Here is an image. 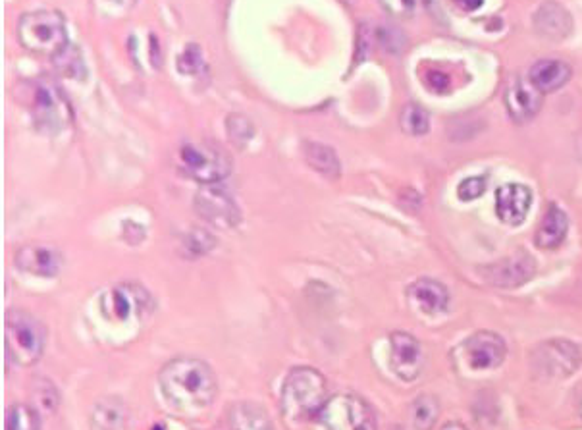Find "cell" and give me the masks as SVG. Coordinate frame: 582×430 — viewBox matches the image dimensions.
<instances>
[{"label":"cell","instance_id":"1","mask_svg":"<svg viewBox=\"0 0 582 430\" xmlns=\"http://www.w3.org/2000/svg\"><path fill=\"white\" fill-rule=\"evenodd\" d=\"M164 398L182 411H199L214 402L218 380L211 365L197 357H176L159 375Z\"/></svg>","mask_w":582,"mask_h":430},{"label":"cell","instance_id":"2","mask_svg":"<svg viewBox=\"0 0 582 430\" xmlns=\"http://www.w3.org/2000/svg\"><path fill=\"white\" fill-rule=\"evenodd\" d=\"M328 400V382L313 367H293L284 380L282 413L293 423L317 421Z\"/></svg>","mask_w":582,"mask_h":430},{"label":"cell","instance_id":"3","mask_svg":"<svg viewBox=\"0 0 582 430\" xmlns=\"http://www.w3.org/2000/svg\"><path fill=\"white\" fill-rule=\"evenodd\" d=\"M24 93L33 124L39 132L58 134L72 124V105L51 78L27 81Z\"/></svg>","mask_w":582,"mask_h":430},{"label":"cell","instance_id":"4","mask_svg":"<svg viewBox=\"0 0 582 430\" xmlns=\"http://www.w3.org/2000/svg\"><path fill=\"white\" fill-rule=\"evenodd\" d=\"M18 41L20 45L33 54L51 56L62 53L68 43L66 20L60 12L39 10L24 14L18 22Z\"/></svg>","mask_w":582,"mask_h":430},{"label":"cell","instance_id":"5","mask_svg":"<svg viewBox=\"0 0 582 430\" xmlns=\"http://www.w3.org/2000/svg\"><path fill=\"white\" fill-rule=\"evenodd\" d=\"M176 159L180 172L203 186L220 184L232 172L230 155L209 141H186L178 149Z\"/></svg>","mask_w":582,"mask_h":430},{"label":"cell","instance_id":"6","mask_svg":"<svg viewBox=\"0 0 582 430\" xmlns=\"http://www.w3.org/2000/svg\"><path fill=\"white\" fill-rule=\"evenodd\" d=\"M47 332L45 326L24 309H12L6 315V353L20 365H35L45 351Z\"/></svg>","mask_w":582,"mask_h":430},{"label":"cell","instance_id":"7","mask_svg":"<svg viewBox=\"0 0 582 430\" xmlns=\"http://www.w3.org/2000/svg\"><path fill=\"white\" fill-rule=\"evenodd\" d=\"M317 421L324 430H378L372 405L357 394L330 398Z\"/></svg>","mask_w":582,"mask_h":430},{"label":"cell","instance_id":"8","mask_svg":"<svg viewBox=\"0 0 582 430\" xmlns=\"http://www.w3.org/2000/svg\"><path fill=\"white\" fill-rule=\"evenodd\" d=\"M582 367V348L571 340L554 338L532 351V369L544 378H569Z\"/></svg>","mask_w":582,"mask_h":430},{"label":"cell","instance_id":"9","mask_svg":"<svg viewBox=\"0 0 582 430\" xmlns=\"http://www.w3.org/2000/svg\"><path fill=\"white\" fill-rule=\"evenodd\" d=\"M193 207L203 220L218 228H234L241 222V211L234 197L218 184L203 186L193 197Z\"/></svg>","mask_w":582,"mask_h":430},{"label":"cell","instance_id":"10","mask_svg":"<svg viewBox=\"0 0 582 430\" xmlns=\"http://www.w3.org/2000/svg\"><path fill=\"white\" fill-rule=\"evenodd\" d=\"M463 353L473 371H494L507 357V344L498 332L478 330L465 340Z\"/></svg>","mask_w":582,"mask_h":430},{"label":"cell","instance_id":"11","mask_svg":"<svg viewBox=\"0 0 582 430\" xmlns=\"http://www.w3.org/2000/svg\"><path fill=\"white\" fill-rule=\"evenodd\" d=\"M390 365L403 382H413L421 377L424 367L421 342L409 332L397 330L390 336Z\"/></svg>","mask_w":582,"mask_h":430},{"label":"cell","instance_id":"12","mask_svg":"<svg viewBox=\"0 0 582 430\" xmlns=\"http://www.w3.org/2000/svg\"><path fill=\"white\" fill-rule=\"evenodd\" d=\"M532 207V191L525 184H505L496 189V216L507 226H521Z\"/></svg>","mask_w":582,"mask_h":430},{"label":"cell","instance_id":"13","mask_svg":"<svg viewBox=\"0 0 582 430\" xmlns=\"http://www.w3.org/2000/svg\"><path fill=\"white\" fill-rule=\"evenodd\" d=\"M536 272V265L527 253L502 259L484 269V278L498 288H517L527 284Z\"/></svg>","mask_w":582,"mask_h":430},{"label":"cell","instance_id":"14","mask_svg":"<svg viewBox=\"0 0 582 430\" xmlns=\"http://www.w3.org/2000/svg\"><path fill=\"white\" fill-rule=\"evenodd\" d=\"M544 93H540L532 83L515 80L505 91V108L515 124H527L542 108Z\"/></svg>","mask_w":582,"mask_h":430},{"label":"cell","instance_id":"15","mask_svg":"<svg viewBox=\"0 0 582 430\" xmlns=\"http://www.w3.org/2000/svg\"><path fill=\"white\" fill-rule=\"evenodd\" d=\"M16 267L33 276L53 278L62 269V255L49 245H24L16 253Z\"/></svg>","mask_w":582,"mask_h":430},{"label":"cell","instance_id":"16","mask_svg":"<svg viewBox=\"0 0 582 430\" xmlns=\"http://www.w3.org/2000/svg\"><path fill=\"white\" fill-rule=\"evenodd\" d=\"M409 301L423 315H440L450 307V292L448 288L434 278H419L407 288Z\"/></svg>","mask_w":582,"mask_h":430},{"label":"cell","instance_id":"17","mask_svg":"<svg viewBox=\"0 0 582 430\" xmlns=\"http://www.w3.org/2000/svg\"><path fill=\"white\" fill-rule=\"evenodd\" d=\"M106 313H110L114 319L128 321L135 315L147 311L149 307V294L133 284H124L114 288L108 296L103 299Z\"/></svg>","mask_w":582,"mask_h":430},{"label":"cell","instance_id":"18","mask_svg":"<svg viewBox=\"0 0 582 430\" xmlns=\"http://www.w3.org/2000/svg\"><path fill=\"white\" fill-rule=\"evenodd\" d=\"M534 29L540 37L548 41H561L571 33L573 20H571V14L561 4L550 0V2H544L536 10Z\"/></svg>","mask_w":582,"mask_h":430},{"label":"cell","instance_id":"19","mask_svg":"<svg viewBox=\"0 0 582 430\" xmlns=\"http://www.w3.org/2000/svg\"><path fill=\"white\" fill-rule=\"evenodd\" d=\"M571 66L557 58L538 60L529 72V80L540 93H554L571 80Z\"/></svg>","mask_w":582,"mask_h":430},{"label":"cell","instance_id":"20","mask_svg":"<svg viewBox=\"0 0 582 430\" xmlns=\"http://www.w3.org/2000/svg\"><path fill=\"white\" fill-rule=\"evenodd\" d=\"M567 232H569L567 213L559 205L552 203L536 230L534 243L540 249H557L561 243L565 242Z\"/></svg>","mask_w":582,"mask_h":430},{"label":"cell","instance_id":"21","mask_svg":"<svg viewBox=\"0 0 582 430\" xmlns=\"http://www.w3.org/2000/svg\"><path fill=\"white\" fill-rule=\"evenodd\" d=\"M128 409L120 398H105L95 405L91 415L93 430H126Z\"/></svg>","mask_w":582,"mask_h":430},{"label":"cell","instance_id":"22","mask_svg":"<svg viewBox=\"0 0 582 430\" xmlns=\"http://www.w3.org/2000/svg\"><path fill=\"white\" fill-rule=\"evenodd\" d=\"M230 429L232 430H274L268 413L261 405L251 402H239L230 411Z\"/></svg>","mask_w":582,"mask_h":430},{"label":"cell","instance_id":"23","mask_svg":"<svg viewBox=\"0 0 582 430\" xmlns=\"http://www.w3.org/2000/svg\"><path fill=\"white\" fill-rule=\"evenodd\" d=\"M305 151V161L307 164L320 172L326 178H338L342 174V164L336 155V151L328 145L322 143H315V141H307L303 145Z\"/></svg>","mask_w":582,"mask_h":430},{"label":"cell","instance_id":"24","mask_svg":"<svg viewBox=\"0 0 582 430\" xmlns=\"http://www.w3.org/2000/svg\"><path fill=\"white\" fill-rule=\"evenodd\" d=\"M440 417V402L432 394H421L411 405V421L415 430H434Z\"/></svg>","mask_w":582,"mask_h":430},{"label":"cell","instance_id":"25","mask_svg":"<svg viewBox=\"0 0 582 430\" xmlns=\"http://www.w3.org/2000/svg\"><path fill=\"white\" fill-rule=\"evenodd\" d=\"M6 430H41V417L35 407L14 404L8 409Z\"/></svg>","mask_w":582,"mask_h":430},{"label":"cell","instance_id":"26","mask_svg":"<svg viewBox=\"0 0 582 430\" xmlns=\"http://www.w3.org/2000/svg\"><path fill=\"white\" fill-rule=\"evenodd\" d=\"M399 124H401V130L405 134L419 137V135L428 134V130H430V116H428V112L421 105H407V107L401 110Z\"/></svg>","mask_w":582,"mask_h":430},{"label":"cell","instance_id":"27","mask_svg":"<svg viewBox=\"0 0 582 430\" xmlns=\"http://www.w3.org/2000/svg\"><path fill=\"white\" fill-rule=\"evenodd\" d=\"M54 66L58 68L60 74L68 76V78H76V80H83L87 70L81 58L80 49L76 45H68L62 53L56 54L53 58Z\"/></svg>","mask_w":582,"mask_h":430},{"label":"cell","instance_id":"28","mask_svg":"<svg viewBox=\"0 0 582 430\" xmlns=\"http://www.w3.org/2000/svg\"><path fill=\"white\" fill-rule=\"evenodd\" d=\"M226 128H228V134H230V139L238 145V147H245L253 135H255V128L251 124V120L247 116H241V114H232L228 116L226 120Z\"/></svg>","mask_w":582,"mask_h":430},{"label":"cell","instance_id":"29","mask_svg":"<svg viewBox=\"0 0 582 430\" xmlns=\"http://www.w3.org/2000/svg\"><path fill=\"white\" fill-rule=\"evenodd\" d=\"M214 245H216L214 236H211L207 230H201V228L191 230L184 238V249L189 251L191 257H199V255L209 253L214 249Z\"/></svg>","mask_w":582,"mask_h":430},{"label":"cell","instance_id":"30","mask_svg":"<svg viewBox=\"0 0 582 430\" xmlns=\"http://www.w3.org/2000/svg\"><path fill=\"white\" fill-rule=\"evenodd\" d=\"M488 189V176H469L457 186V197L463 203L480 199Z\"/></svg>","mask_w":582,"mask_h":430},{"label":"cell","instance_id":"31","mask_svg":"<svg viewBox=\"0 0 582 430\" xmlns=\"http://www.w3.org/2000/svg\"><path fill=\"white\" fill-rule=\"evenodd\" d=\"M33 398L37 400V404L41 405V409H43L45 413H54V411H58L60 396H58V390L54 388V384H51V382H47V380H39V384H35Z\"/></svg>","mask_w":582,"mask_h":430},{"label":"cell","instance_id":"32","mask_svg":"<svg viewBox=\"0 0 582 430\" xmlns=\"http://www.w3.org/2000/svg\"><path fill=\"white\" fill-rule=\"evenodd\" d=\"M201 68H205L203 54L197 45H187L186 51L178 58V70L186 76L197 74Z\"/></svg>","mask_w":582,"mask_h":430},{"label":"cell","instance_id":"33","mask_svg":"<svg viewBox=\"0 0 582 430\" xmlns=\"http://www.w3.org/2000/svg\"><path fill=\"white\" fill-rule=\"evenodd\" d=\"M382 8L396 18H407L413 8H415V0H380Z\"/></svg>","mask_w":582,"mask_h":430},{"label":"cell","instance_id":"34","mask_svg":"<svg viewBox=\"0 0 582 430\" xmlns=\"http://www.w3.org/2000/svg\"><path fill=\"white\" fill-rule=\"evenodd\" d=\"M137 0H97V6L106 14H126L135 6Z\"/></svg>","mask_w":582,"mask_h":430},{"label":"cell","instance_id":"35","mask_svg":"<svg viewBox=\"0 0 582 430\" xmlns=\"http://www.w3.org/2000/svg\"><path fill=\"white\" fill-rule=\"evenodd\" d=\"M424 83H426L428 89L434 91V93H446V91L450 89V78H448L446 74H442V72H430V74L426 76V81H424Z\"/></svg>","mask_w":582,"mask_h":430},{"label":"cell","instance_id":"36","mask_svg":"<svg viewBox=\"0 0 582 430\" xmlns=\"http://www.w3.org/2000/svg\"><path fill=\"white\" fill-rule=\"evenodd\" d=\"M455 4L465 12H475L484 4V0H455Z\"/></svg>","mask_w":582,"mask_h":430},{"label":"cell","instance_id":"37","mask_svg":"<svg viewBox=\"0 0 582 430\" xmlns=\"http://www.w3.org/2000/svg\"><path fill=\"white\" fill-rule=\"evenodd\" d=\"M442 430H469L463 423H457V421H451V423H446Z\"/></svg>","mask_w":582,"mask_h":430},{"label":"cell","instance_id":"38","mask_svg":"<svg viewBox=\"0 0 582 430\" xmlns=\"http://www.w3.org/2000/svg\"><path fill=\"white\" fill-rule=\"evenodd\" d=\"M579 413H581V417H582V396H581V402H579Z\"/></svg>","mask_w":582,"mask_h":430}]
</instances>
